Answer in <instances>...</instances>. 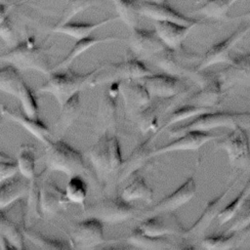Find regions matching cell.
Here are the masks:
<instances>
[{
    "mask_svg": "<svg viewBox=\"0 0 250 250\" xmlns=\"http://www.w3.org/2000/svg\"><path fill=\"white\" fill-rule=\"evenodd\" d=\"M0 61L14 65L20 71L34 70L43 74H50L47 48L38 45L34 36H28L15 45L10 51L0 54Z\"/></svg>",
    "mask_w": 250,
    "mask_h": 250,
    "instance_id": "obj_1",
    "label": "cell"
},
{
    "mask_svg": "<svg viewBox=\"0 0 250 250\" xmlns=\"http://www.w3.org/2000/svg\"><path fill=\"white\" fill-rule=\"evenodd\" d=\"M96 71L97 68L87 73H77L69 67L63 72L52 71L49 79L38 88V91L52 95L62 106L73 95L92 86Z\"/></svg>",
    "mask_w": 250,
    "mask_h": 250,
    "instance_id": "obj_2",
    "label": "cell"
},
{
    "mask_svg": "<svg viewBox=\"0 0 250 250\" xmlns=\"http://www.w3.org/2000/svg\"><path fill=\"white\" fill-rule=\"evenodd\" d=\"M240 125L244 128L250 126V112L238 111H207L196 117L191 121L171 128L168 133L170 137L177 138L189 131L209 132L212 129L227 127L232 129Z\"/></svg>",
    "mask_w": 250,
    "mask_h": 250,
    "instance_id": "obj_3",
    "label": "cell"
},
{
    "mask_svg": "<svg viewBox=\"0 0 250 250\" xmlns=\"http://www.w3.org/2000/svg\"><path fill=\"white\" fill-rule=\"evenodd\" d=\"M46 171H57L68 177L88 171L82 153L62 140L51 141L45 149Z\"/></svg>",
    "mask_w": 250,
    "mask_h": 250,
    "instance_id": "obj_4",
    "label": "cell"
},
{
    "mask_svg": "<svg viewBox=\"0 0 250 250\" xmlns=\"http://www.w3.org/2000/svg\"><path fill=\"white\" fill-rule=\"evenodd\" d=\"M201 56L185 49L183 46L177 49L165 48L160 53L152 57L154 64L159 67L164 73L184 78L188 77L193 79L200 61Z\"/></svg>",
    "mask_w": 250,
    "mask_h": 250,
    "instance_id": "obj_5",
    "label": "cell"
},
{
    "mask_svg": "<svg viewBox=\"0 0 250 250\" xmlns=\"http://www.w3.org/2000/svg\"><path fill=\"white\" fill-rule=\"evenodd\" d=\"M97 68L92 86L125 80H140L152 74L139 58L126 59L119 62H104Z\"/></svg>",
    "mask_w": 250,
    "mask_h": 250,
    "instance_id": "obj_6",
    "label": "cell"
},
{
    "mask_svg": "<svg viewBox=\"0 0 250 250\" xmlns=\"http://www.w3.org/2000/svg\"><path fill=\"white\" fill-rule=\"evenodd\" d=\"M215 146L227 152L232 167L250 169V142L246 128L240 125L233 127L230 133L216 140Z\"/></svg>",
    "mask_w": 250,
    "mask_h": 250,
    "instance_id": "obj_7",
    "label": "cell"
},
{
    "mask_svg": "<svg viewBox=\"0 0 250 250\" xmlns=\"http://www.w3.org/2000/svg\"><path fill=\"white\" fill-rule=\"evenodd\" d=\"M137 209L135 206L120 196L115 198H104L93 204L88 214L103 223L119 224L135 217Z\"/></svg>",
    "mask_w": 250,
    "mask_h": 250,
    "instance_id": "obj_8",
    "label": "cell"
},
{
    "mask_svg": "<svg viewBox=\"0 0 250 250\" xmlns=\"http://www.w3.org/2000/svg\"><path fill=\"white\" fill-rule=\"evenodd\" d=\"M104 235V223L89 217L76 223L69 234V244L75 249H93L106 243Z\"/></svg>",
    "mask_w": 250,
    "mask_h": 250,
    "instance_id": "obj_9",
    "label": "cell"
},
{
    "mask_svg": "<svg viewBox=\"0 0 250 250\" xmlns=\"http://www.w3.org/2000/svg\"><path fill=\"white\" fill-rule=\"evenodd\" d=\"M249 31L250 24H245L235 29L234 32H232L229 37H227L223 41L213 45L204 54V56H202L196 70L202 71L218 63H229L231 60V50Z\"/></svg>",
    "mask_w": 250,
    "mask_h": 250,
    "instance_id": "obj_10",
    "label": "cell"
},
{
    "mask_svg": "<svg viewBox=\"0 0 250 250\" xmlns=\"http://www.w3.org/2000/svg\"><path fill=\"white\" fill-rule=\"evenodd\" d=\"M196 192V185L193 177L188 178L176 190L162 198L155 205L141 216V220L164 213H170L188 203Z\"/></svg>",
    "mask_w": 250,
    "mask_h": 250,
    "instance_id": "obj_11",
    "label": "cell"
},
{
    "mask_svg": "<svg viewBox=\"0 0 250 250\" xmlns=\"http://www.w3.org/2000/svg\"><path fill=\"white\" fill-rule=\"evenodd\" d=\"M222 135H216L209 132L202 131H189L179 137H177L171 143L155 148L151 151L150 156L155 157L161 154H165L173 151H185V150H197L203 145L210 141H216Z\"/></svg>",
    "mask_w": 250,
    "mask_h": 250,
    "instance_id": "obj_12",
    "label": "cell"
},
{
    "mask_svg": "<svg viewBox=\"0 0 250 250\" xmlns=\"http://www.w3.org/2000/svg\"><path fill=\"white\" fill-rule=\"evenodd\" d=\"M237 180H238V176L219 195H217L213 199H210L207 202L201 215L190 226V228L187 229H183L181 234L184 237H189V236L200 237L205 233V231L208 229V228L210 227L213 220L215 218H217L219 212L221 211V209H222L221 205H222L224 198L227 196V194L229 192V190L232 188V187H234Z\"/></svg>",
    "mask_w": 250,
    "mask_h": 250,
    "instance_id": "obj_13",
    "label": "cell"
},
{
    "mask_svg": "<svg viewBox=\"0 0 250 250\" xmlns=\"http://www.w3.org/2000/svg\"><path fill=\"white\" fill-rule=\"evenodd\" d=\"M139 13L141 16L153 20L154 21H172L190 27H193L199 22L198 20L187 17L177 12L166 3L140 0Z\"/></svg>",
    "mask_w": 250,
    "mask_h": 250,
    "instance_id": "obj_14",
    "label": "cell"
},
{
    "mask_svg": "<svg viewBox=\"0 0 250 250\" xmlns=\"http://www.w3.org/2000/svg\"><path fill=\"white\" fill-rule=\"evenodd\" d=\"M131 30L129 46L136 58H152L166 48L155 29L148 30L135 27Z\"/></svg>",
    "mask_w": 250,
    "mask_h": 250,
    "instance_id": "obj_15",
    "label": "cell"
},
{
    "mask_svg": "<svg viewBox=\"0 0 250 250\" xmlns=\"http://www.w3.org/2000/svg\"><path fill=\"white\" fill-rule=\"evenodd\" d=\"M69 203L65 191L62 190L54 182L44 181L39 185L40 217H53L59 211L65 209Z\"/></svg>",
    "mask_w": 250,
    "mask_h": 250,
    "instance_id": "obj_16",
    "label": "cell"
},
{
    "mask_svg": "<svg viewBox=\"0 0 250 250\" xmlns=\"http://www.w3.org/2000/svg\"><path fill=\"white\" fill-rule=\"evenodd\" d=\"M146 89L151 98L170 99L184 93L181 78L167 74L152 73L139 80Z\"/></svg>",
    "mask_w": 250,
    "mask_h": 250,
    "instance_id": "obj_17",
    "label": "cell"
},
{
    "mask_svg": "<svg viewBox=\"0 0 250 250\" xmlns=\"http://www.w3.org/2000/svg\"><path fill=\"white\" fill-rule=\"evenodd\" d=\"M219 79L223 84V88H229L233 85H249L250 84V53L241 54L231 58L227 67L220 74Z\"/></svg>",
    "mask_w": 250,
    "mask_h": 250,
    "instance_id": "obj_18",
    "label": "cell"
},
{
    "mask_svg": "<svg viewBox=\"0 0 250 250\" xmlns=\"http://www.w3.org/2000/svg\"><path fill=\"white\" fill-rule=\"evenodd\" d=\"M157 135L154 133L150 137H148L146 141L139 144L130 155L124 159V162L119 169L118 174V182H123L131 177L134 173H136L139 169L144 167L152 157L150 156L152 142Z\"/></svg>",
    "mask_w": 250,
    "mask_h": 250,
    "instance_id": "obj_19",
    "label": "cell"
},
{
    "mask_svg": "<svg viewBox=\"0 0 250 250\" xmlns=\"http://www.w3.org/2000/svg\"><path fill=\"white\" fill-rule=\"evenodd\" d=\"M1 112L7 116L9 119L19 123L22 128H24L27 132H29L33 137H35L38 141L43 143L45 146L48 145L51 140V131L48 126L37 118H32L25 115L23 112H16L0 103Z\"/></svg>",
    "mask_w": 250,
    "mask_h": 250,
    "instance_id": "obj_20",
    "label": "cell"
},
{
    "mask_svg": "<svg viewBox=\"0 0 250 250\" xmlns=\"http://www.w3.org/2000/svg\"><path fill=\"white\" fill-rule=\"evenodd\" d=\"M199 87L200 88L196 92L187 98L185 104L210 108H213L220 104L224 88L219 77H212Z\"/></svg>",
    "mask_w": 250,
    "mask_h": 250,
    "instance_id": "obj_21",
    "label": "cell"
},
{
    "mask_svg": "<svg viewBox=\"0 0 250 250\" xmlns=\"http://www.w3.org/2000/svg\"><path fill=\"white\" fill-rule=\"evenodd\" d=\"M119 91L123 97L125 105L130 109H143L146 107L151 97L146 87L139 80L120 81Z\"/></svg>",
    "mask_w": 250,
    "mask_h": 250,
    "instance_id": "obj_22",
    "label": "cell"
},
{
    "mask_svg": "<svg viewBox=\"0 0 250 250\" xmlns=\"http://www.w3.org/2000/svg\"><path fill=\"white\" fill-rule=\"evenodd\" d=\"M192 27L172 21H155L154 29L169 49H177L183 46L184 40L188 35Z\"/></svg>",
    "mask_w": 250,
    "mask_h": 250,
    "instance_id": "obj_23",
    "label": "cell"
},
{
    "mask_svg": "<svg viewBox=\"0 0 250 250\" xmlns=\"http://www.w3.org/2000/svg\"><path fill=\"white\" fill-rule=\"evenodd\" d=\"M119 40H120V37H118V36L96 37V36H92V35L88 36V37H85V38H82V39H79L72 46V48L68 52V54L60 62H58L54 67H52L51 72L68 68L73 61H75L78 57H80L82 54H84L85 52H87L89 49L93 48L96 45L103 44V43L116 42V41H119Z\"/></svg>",
    "mask_w": 250,
    "mask_h": 250,
    "instance_id": "obj_24",
    "label": "cell"
},
{
    "mask_svg": "<svg viewBox=\"0 0 250 250\" xmlns=\"http://www.w3.org/2000/svg\"><path fill=\"white\" fill-rule=\"evenodd\" d=\"M23 239L21 228L10 220L3 210H0V248L22 250L24 249Z\"/></svg>",
    "mask_w": 250,
    "mask_h": 250,
    "instance_id": "obj_25",
    "label": "cell"
},
{
    "mask_svg": "<svg viewBox=\"0 0 250 250\" xmlns=\"http://www.w3.org/2000/svg\"><path fill=\"white\" fill-rule=\"evenodd\" d=\"M29 190L27 179L15 175L0 185V210H4L16 201L24 197Z\"/></svg>",
    "mask_w": 250,
    "mask_h": 250,
    "instance_id": "obj_26",
    "label": "cell"
},
{
    "mask_svg": "<svg viewBox=\"0 0 250 250\" xmlns=\"http://www.w3.org/2000/svg\"><path fill=\"white\" fill-rule=\"evenodd\" d=\"M249 232L250 226L241 230L225 231L224 233L205 236L201 240V245L207 250H228L236 248Z\"/></svg>",
    "mask_w": 250,
    "mask_h": 250,
    "instance_id": "obj_27",
    "label": "cell"
},
{
    "mask_svg": "<svg viewBox=\"0 0 250 250\" xmlns=\"http://www.w3.org/2000/svg\"><path fill=\"white\" fill-rule=\"evenodd\" d=\"M108 139L109 137L104 134L88 151L91 164L100 180L106 179L111 173L108 159Z\"/></svg>",
    "mask_w": 250,
    "mask_h": 250,
    "instance_id": "obj_28",
    "label": "cell"
},
{
    "mask_svg": "<svg viewBox=\"0 0 250 250\" xmlns=\"http://www.w3.org/2000/svg\"><path fill=\"white\" fill-rule=\"evenodd\" d=\"M119 20L118 16L116 17H110L104 20H102L98 22H72L69 21L67 23H64L62 25L60 26H53L50 29V32L52 33H61V34H64L67 35L69 37H72L76 40L91 36V34L99 29L100 27L108 24L112 21H115Z\"/></svg>",
    "mask_w": 250,
    "mask_h": 250,
    "instance_id": "obj_29",
    "label": "cell"
},
{
    "mask_svg": "<svg viewBox=\"0 0 250 250\" xmlns=\"http://www.w3.org/2000/svg\"><path fill=\"white\" fill-rule=\"evenodd\" d=\"M127 242L139 249L146 250H160L176 248L173 243L166 236H149L143 233L137 228L133 229L127 237Z\"/></svg>",
    "mask_w": 250,
    "mask_h": 250,
    "instance_id": "obj_30",
    "label": "cell"
},
{
    "mask_svg": "<svg viewBox=\"0 0 250 250\" xmlns=\"http://www.w3.org/2000/svg\"><path fill=\"white\" fill-rule=\"evenodd\" d=\"M36 151L32 145L23 144L19 147V153L16 159L18 171L28 181L36 177Z\"/></svg>",
    "mask_w": 250,
    "mask_h": 250,
    "instance_id": "obj_31",
    "label": "cell"
},
{
    "mask_svg": "<svg viewBox=\"0 0 250 250\" xmlns=\"http://www.w3.org/2000/svg\"><path fill=\"white\" fill-rule=\"evenodd\" d=\"M120 197L128 202H132L138 199L151 202L153 199V191L146 184L145 179L141 176H138L122 189Z\"/></svg>",
    "mask_w": 250,
    "mask_h": 250,
    "instance_id": "obj_32",
    "label": "cell"
},
{
    "mask_svg": "<svg viewBox=\"0 0 250 250\" xmlns=\"http://www.w3.org/2000/svg\"><path fill=\"white\" fill-rule=\"evenodd\" d=\"M213 110L210 107H203V106H196V105H192V104H184L183 105L179 106L178 108H176L175 110H173L167 120L165 121V123L158 128L157 131H155V134L158 135L160 134L164 129H167L168 127H171L172 125H175L179 122H182L184 120L189 119L191 117H196L204 112L207 111H211Z\"/></svg>",
    "mask_w": 250,
    "mask_h": 250,
    "instance_id": "obj_33",
    "label": "cell"
},
{
    "mask_svg": "<svg viewBox=\"0 0 250 250\" xmlns=\"http://www.w3.org/2000/svg\"><path fill=\"white\" fill-rule=\"evenodd\" d=\"M119 20L130 29L138 27L139 23V2L140 0H111Z\"/></svg>",
    "mask_w": 250,
    "mask_h": 250,
    "instance_id": "obj_34",
    "label": "cell"
},
{
    "mask_svg": "<svg viewBox=\"0 0 250 250\" xmlns=\"http://www.w3.org/2000/svg\"><path fill=\"white\" fill-rule=\"evenodd\" d=\"M61 113L58 117L56 126L63 132L72 125V123L76 120L77 116L79 115L81 108L80 93H77L73 95L71 98H69L61 106Z\"/></svg>",
    "mask_w": 250,
    "mask_h": 250,
    "instance_id": "obj_35",
    "label": "cell"
},
{
    "mask_svg": "<svg viewBox=\"0 0 250 250\" xmlns=\"http://www.w3.org/2000/svg\"><path fill=\"white\" fill-rule=\"evenodd\" d=\"M23 79L20 70L12 64L0 68V91L10 96L17 97Z\"/></svg>",
    "mask_w": 250,
    "mask_h": 250,
    "instance_id": "obj_36",
    "label": "cell"
},
{
    "mask_svg": "<svg viewBox=\"0 0 250 250\" xmlns=\"http://www.w3.org/2000/svg\"><path fill=\"white\" fill-rule=\"evenodd\" d=\"M21 229H22V233H23L24 237L40 249L63 250V249L71 248L70 244L68 245L65 241L49 238V237L43 235L42 233L28 228V227H21Z\"/></svg>",
    "mask_w": 250,
    "mask_h": 250,
    "instance_id": "obj_37",
    "label": "cell"
},
{
    "mask_svg": "<svg viewBox=\"0 0 250 250\" xmlns=\"http://www.w3.org/2000/svg\"><path fill=\"white\" fill-rule=\"evenodd\" d=\"M159 216L160 215H154L143 219L137 229L146 235L155 237L166 236L177 232L175 227H170L165 224L161 219H159Z\"/></svg>",
    "mask_w": 250,
    "mask_h": 250,
    "instance_id": "obj_38",
    "label": "cell"
},
{
    "mask_svg": "<svg viewBox=\"0 0 250 250\" xmlns=\"http://www.w3.org/2000/svg\"><path fill=\"white\" fill-rule=\"evenodd\" d=\"M249 195H250V178L247 180L243 188L240 190L237 196L232 201H230L226 207L222 208L221 211L219 212L217 219L220 227L232 220V218L235 216V214L240 209L244 201L249 197Z\"/></svg>",
    "mask_w": 250,
    "mask_h": 250,
    "instance_id": "obj_39",
    "label": "cell"
},
{
    "mask_svg": "<svg viewBox=\"0 0 250 250\" xmlns=\"http://www.w3.org/2000/svg\"><path fill=\"white\" fill-rule=\"evenodd\" d=\"M64 191L70 203L83 204L87 197L88 185L82 175H73L69 177Z\"/></svg>",
    "mask_w": 250,
    "mask_h": 250,
    "instance_id": "obj_40",
    "label": "cell"
},
{
    "mask_svg": "<svg viewBox=\"0 0 250 250\" xmlns=\"http://www.w3.org/2000/svg\"><path fill=\"white\" fill-rule=\"evenodd\" d=\"M17 98L20 100L22 112L32 118L38 117L39 106L37 103V98L31 88L23 81L20 87Z\"/></svg>",
    "mask_w": 250,
    "mask_h": 250,
    "instance_id": "obj_41",
    "label": "cell"
},
{
    "mask_svg": "<svg viewBox=\"0 0 250 250\" xmlns=\"http://www.w3.org/2000/svg\"><path fill=\"white\" fill-rule=\"evenodd\" d=\"M95 5L96 0H66L62 16L54 26H60L71 21L75 16Z\"/></svg>",
    "mask_w": 250,
    "mask_h": 250,
    "instance_id": "obj_42",
    "label": "cell"
},
{
    "mask_svg": "<svg viewBox=\"0 0 250 250\" xmlns=\"http://www.w3.org/2000/svg\"><path fill=\"white\" fill-rule=\"evenodd\" d=\"M238 0H206L196 13L207 18L220 19L227 14L229 8Z\"/></svg>",
    "mask_w": 250,
    "mask_h": 250,
    "instance_id": "obj_43",
    "label": "cell"
},
{
    "mask_svg": "<svg viewBox=\"0 0 250 250\" xmlns=\"http://www.w3.org/2000/svg\"><path fill=\"white\" fill-rule=\"evenodd\" d=\"M138 124L144 133L153 131L155 129L158 130V117L156 114V108L151 105H146L141 109L138 113Z\"/></svg>",
    "mask_w": 250,
    "mask_h": 250,
    "instance_id": "obj_44",
    "label": "cell"
},
{
    "mask_svg": "<svg viewBox=\"0 0 250 250\" xmlns=\"http://www.w3.org/2000/svg\"><path fill=\"white\" fill-rule=\"evenodd\" d=\"M226 231L241 230L250 226V197H248L231 220Z\"/></svg>",
    "mask_w": 250,
    "mask_h": 250,
    "instance_id": "obj_45",
    "label": "cell"
},
{
    "mask_svg": "<svg viewBox=\"0 0 250 250\" xmlns=\"http://www.w3.org/2000/svg\"><path fill=\"white\" fill-rule=\"evenodd\" d=\"M108 159L111 172L119 171L124 162V158L122 157L119 141L115 136L109 137L108 139Z\"/></svg>",
    "mask_w": 250,
    "mask_h": 250,
    "instance_id": "obj_46",
    "label": "cell"
},
{
    "mask_svg": "<svg viewBox=\"0 0 250 250\" xmlns=\"http://www.w3.org/2000/svg\"><path fill=\"white\" fill-rule=\"evenodd\" d=\"M0 39L8 45L12 44L15 39V33L9 16L0 20Z\"/></svg>",
    "mask_w": 250,
    "mask_h": 250,
    "instance_id": "obj_47",
    "label": "cell"
},
{
    "mask_svg": "<svg viewBox=\"0 0 250 250\" xmlns=\"http://www.w3.org/2000/svg\"><path fill=\"white\" fill-rule=\"evenodd\" d=\"M18 166L16 160L0 162V183L14 177L18 173Z\"/></svg>",
    "mask_w": 250,
    "mask_h": 250,
    "instance_id": "obj_48",
    "label": "cell"
},
{
    "mask_svg": "<svg viewBox=\"0 0 250 250\" xmlns=\"http://www.w3.org/2000/svg\"><path fill=\"white\" fill-rule=\"evenodd\" d=\"M15 7V4L12 3V4H3V3H0V20L5 18L6 16H8L10 10Z\"/></svg>",
    "mask_w": 250,
    "mask_h": 250,
    "instance_id": "obj_49",
    "label": "cell"
},
{
    "mask_svg": "<svg viewBox=\"0 0 250 250\" xmlns=\"http://www.w3.org/2000/svg\"><path fill=\"white\" fill-rule=\"evenodd\" d=\"M11 160H14L12 158V156H10L9 154L5 153L4 151H1L0 150V162H3V161H11Z\"/></svg>",
    "mask_w": 250,
    "mask_h": 250,
    "instance_id": "obj_50",
    "label": "cell"
},
{
    "mask_svg": "<svg viewBox=\"0 0 250 250\" xmlns=\"http://www.w3.org/2000/svg\"><path fill=\"white\" fill-rule=\"evenodd\" d=\"M238 18H244V19H250V10L246 13H244L243 15H240Z\"/></svg>",
    "mask_w": 250,
    "mask_h": 250,
    "instance_id": "obj_51",
    "label": "cell"
},
{
    "mask_svg": "<svg viewBox=\"0 0 250 250\" xmlns=\"http://www.w3.org/2000/svg\"><path fill=\"white\" fill-rule=\"evenodd\" d=\"M27 1H29V0H18V1H16L14 4H15V6H17V5H21V4H23V3L27 2Z\"/></svg>",
    "mask_w": 250,
    "mask_h": 250,
    "instance_id": "obj_52",
    "label": "cell"
},
{
    "mask_svg": "<svg viewBox=\"0 0 250 250\" xmlns=\"http://www.w3.org/2000/svg\"><path fill=\"white\" fill-rule=\"evenodd\" d=\"M0 3H3V4H12V2L10 0H0Z\"/></svg>",
    "mask_w": 250,
    "mask_h": 250,
    "instance_id": "obj_53",
    "label": "cell"
},
{
    "mask_svg": "<svg viewBox=\"0 0 250 250\" xmlns=\"http://www.w3.org/2000/svg\"><path fill=\"white\" fill-rule=\"evenodd\" d=\"M151 1L156 3H166V0H151Z\"/></svg>",
    "mask_w": 250,
    "mask_h": 250,
    "instance_id": "obj_54",
    "label": "cell"
}]
</instances>
